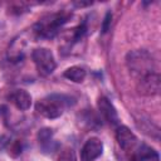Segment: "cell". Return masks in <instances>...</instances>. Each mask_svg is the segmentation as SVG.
Here are the masks:
<instances>
[{
  "label": "cell",
  "instance_id": "cell-4",
  "mask_svg": "<svg viewBox=\"0 0 161 161\" xmlns=\"http://www.w3.org/2000/svg\"><path fill=\"white\" fill-rule=\"evenodd\" d=\"M31 58L40 75L47 77L52 74L57 67L53 53L48 48H36L31 53Z\"/></svg>",
  "mask_w": 161,
  "mask_h": 161
},
{
  "label": "cell",
  "instance_id": "cell-16",
  "mask_svg": "<svg viewBox=\"0 0 161 161\" xmlns=\"http://www.w3.org/2000/svg\"><path fill=\"white\" fill-rule=\"evenodd\" d=\"M111 20H112V14L111 11H108L103 19V24H102V31L103 33H107L108 29H109V25H111Z\"/></svg>",
  "mask_w": 161,
  "mask_h": 161
},
{
  "label": "cell",
  "instance_id": "cell-6",
  "mask_svg": "<svg viewBox=\"0 0 161 161\" xmlns=\"http://www.w3.org/2000/svg\"><path fill=\"white\" fill-rule=\"evenodd\" d=\"M103 152V143L97 137H91L86 141L84 146L82 147L80 157L82 161H94L98 158Z\"/></svg>",
  "mask_w": 161,
  "mask_h": 161
},
{
  "label": "cell",
  "instance_id": "cell-5",
  "mask_svg": "<svg viewBox=\"0 0 161 161\" xmlns=\"http://www.w3.org/2000/svg\"><path fill=\"white\" fill-rule=\"evenodd\" d=\"M116 138L118 141V145L121 146L122 150L126 152H135L138 147V141L137 137L131 132V130L126 126H118L116 131Z\"/></svg>",
  "mask_w": 161,
  "mask_h": 161
},
{
  "label": "cell",
  "instance_id": "cell-3",
  "mask_svg": "<svg viewBox=\"0 0 161 161\" xmlns=\"http://www.w3.org/2000/svg\"><path fill=\"white\" fill-rule=\"evenodd\" d=\"M127 65L130 72L137 78L141 79L151 73H153V62L151 55L145 50H135L127 55Z\"/></svg>",
  "mask_w": 161,
  "mask_h": 161
},
{
  "label": "cell",
  "instance_id": "cell-7",
  "mask_svg": "<svg viewBox=\"0 0 161 161\" xmlns=\"http://www.w3.org/2000/svg\"><path fill=\"white\" fill-rule=\"evenodd\" d=\"M137 89L143 96H153L160 91V75L157 73H151L141 79H138Z\"/></svg>",
  "mask_w": 161,
  "mask_h": 161
},
{
  "label": "cell",
  "instance_id": "cell-11",
  "mask_svg": "<svg viewBox=\"0 0 161 161\" xmlns=\"http://www.w3.org/2000/svg\"><path fill=\"white\" fill-rule=\"evenodd\" d=\"M67 79L74 82V83H82L86 78V70L82 68V67H78V65H73L70 68H68L64 74H63Z\"/></svg>",
  "mask_w": 161,
  "mask_h": 161
},
{
  "label": "cell",
  "instance_id": "cell-2",
  "mask_svg": "<svg viewBox=\"0 0 161 161\" xmlns=\"http://www.w3.org/2000/svg\"><path fill=\"white\" fill-rule=\"evenodd\" d=\"M72 14L69 11H58L48 14L34 25V31L42 38H53L57 35L59 29L69 20Z\"/></svg>",
  "mask_w": 161,
  "mask_h": 161
},
{
  "label": "cell",
  "instance_id": "cell-17",
  "mask_svg": "<svg viewBox=\"0 0 161 161\" xmlns=\"http://www.w3.org/2000/svg\"><path fill=\"white\" fill-rule=\"evenodd\" d=\"M74 5H75V6H78V8H82V6L92 5V1H87V3H84V1H74Z\"/></svg>",
  "mask_w": 161,
  "mask_h": 161
},
{
  "label": "cell",
  "instance_id": "cell-14",
  "mask_svg": "<svg viewBox=\"0 0 161 161\" xmlns=\"http://www.w3.org/2000/svg\"><path fill=\"white\" fill-rule=\"evenodd\" d=\"M86 31H87L86 23H82V24H79L78 26H75V28L73 29V31H72V39H73V42H79V40L84 36Z\"/></svg>",
  "mask_w": 161,
  "mask_h": 161
},
{
  "label": "cell",
  "instance_id": "cell-8",
  "mask_svg": "<svg viewBox=\"0 0 161 161\" xmlns=\"http://www.w3.org/2000/svg\"><path fill=\"white\" fill-rule=\"evenodd\" d=\"M98 109L103 118L111 125V126H117L118 125V113L114 108V106L111 103V101L107 97H99L98 98Z\"/></svg>",
  "mask_w": 161,
  "mask_h": 161
},
{
  "label": "cell",
  "instance_id": "cell-1",
  "mask_svg": "<svg viewBox=\"0 0 161 161\" xmlns=\"http://www.w3.org/2000/svg\"><path fill=\"white\" fill-rule=\"evenodd\" d=\"M74 103V99L64 96V94H50L45 98L40 99L35 104V109L39 114H42L45 118L53 119L58 118L63 114L65 107Z\"/></svg>",
  "mask_w": 161,
  "mask_h": 161
},
{
  "label": "cell",
  "instance_id": "cell-9",
  "mask_svg": "<svg viewBox=\"0 0 161 161\" xmlns=\"http://www.w3.org/2000/svg\"><path fill=\"white\" fill-rule=\"evenodd\" d=\"M9 101L20 111H26L31 106V96L24 89H15L9 94Z\"/></svg>",
  "mask_w": 161,
  "mask_h": 161
},
{
  "label": "cell",
  "instance_id": "cell-12",
  "mask_svg": "<svg viewBox=\"0 0 161 161\" xmlns=\"http://www.w3.org/2000/svg\"><path fill=\"white\" fill-rule=\"evenodd\" d=\"M52 137H53V132H52L50 128H43V130L39 131L38 140H39V143H40V146H42L43 150H45V151L54 150L55 151V148L53 147V140H52Z\"/></svg>",
  "mask_w": 161,
  "mask_h": 161
},
{
  "label": "cell",
  "instance_id": "cell-10",
  "mask_svg": "<svg viewBox=\"0 0 161 161\" xmlns=\"http://www.w3.org/2000/svg\"><path fill=\"white\" fill-rule=\"evenodd\" d=\"M132 155L133 156H132L131 161H160L158 153L153 148H151L146 145L138 146L137 150Z\"/></svg>",
  "mask_w": 161,
  "mask_h": 161
},
{
  "label": "cell",
  "instance_id": "cell-13",
  "mask_svg": "<svg viewBox=\"0 0 161 161\" xmlns=\"http://www.w3.org/2000/svg\"><path fill=\"white\" fill-rule=\"evenodd\" d=\"M55 160L57 161H77V156L72 147L60 146L55 148Z\"/></svg>",
  "mask_w": 161,
  "mask_h": 161
},
{
  "label": "cell",
  "instance_id": "cell-15",
  "mask_svg": "<svg viewBox=\"0 0 161 161\" xmlns=\"http://www.w3.org/2000/svg\"><path fill=\"white\" fill-rule=\"evenodd\" d=\"M8 153L11 155L13 157H16L18 155H20L21 153V143H20V141L9 142V145H8Z\"/></svg>",
  "mask_w": 161,
  "mask_h": 161
}]
</instances>
